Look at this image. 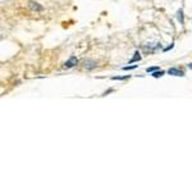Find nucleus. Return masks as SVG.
<instances>
[{
    "instance_id": "nucleus-7",
    "label": "nucleus",
    "mask_w": 192,
    "mask_h": 192,
    "mask_svg": "<svg viewBox=\"0 0 192 192\" xmlns=\"http://www.w3.org/2000/svg\"><path fill=\"white\" fill-rule=\"evenodd\" d=\"M163 76H164L163 71H155L152 73V77H155V78H159V77H163Z\"/></svg>"
},
{
    "instance_id": "nucleus-2",
    "label": "nucleus",
    "mask_w": 192,
    "mask_h": 192,
    "mask_svg": "<svg viewBox=\"0 0 192 192\" xmlns=\"http://www.w3.org/2000/svg\"><path fill=\"white\" fill-rule=\"evenodd\" d=\"M78 63V60H77V58L76 57H71L68 59L67 62L64 63V68H72V67H74V65Z\"/></svg>"
},
{
    "instance_id": "nucleus-1",
    "label": "nucleus",
    "mask_w": 192,
    "mask_h": 192,
    "mask_svg": "<svg viewBox=\"0 0 192 192\" xmlns=\"http://www.w3.org/2000/svg\"><path fill=\"white\" fill-rule=\"evenodd\" d=\"M96 65H97V63L95 60H92V59H85V60L82 62V67L85 69H89V71L96 68Z\"/></svg>"
},
{
    "instance_id": "nucleus-8",
    "label": "nucleus",
    "mask_w": 192,
    "mask_h": 192,
    "mask_svg": "<svg viewBox=\"0 0 192 192\" xmlns=\"http://www.w3.org/2000/svg\"><path fill=\"white\" fill-rule=\"evenodd\" d=\"M135 68H137V64H135V65H127V67H123L124 71H131V69H135Z\"/></svg>"
},
{
    "instance_id": "nucleus-3",
    "label": "nucleus",
    "mask_w": 192,
    "mask_h": 192,
    "mask_svg": "<svg viewBox=\"0 0 192 192\" xmlns=\"http://www.w3.org/2000/svg\"><path fill=\"white\" fill-rule=\"evenodd\" d=\"M168 74H172V76H179V77H183L184 76V73L181 71V69H178V68H169L168 69Z\"/></svg>"
},
{
    "instance_id": "nucleus-5",
    "label": "nucleus",
    "mask_w": 192,
    "mask_h": 192,
    "mask_svg": "<svg viewBox=\"0 0 192 192\" xmlns=\"http://www.w3.org/2000/svg\"><path fill=\"white\" fill-rule=\"evenodd\" d=\"M140 60H141V55H140L138 51H136L135 55H133V58L130 60V64H131V63H135V62H140Z\"/></svg>"
},
{
    "instance_id": "nucleus-12",
    "label": "nucleus",
    "mask_w": 192,
    "mask_h": 192,
    "mask_svg": "<svg viewBox=\"0 0 192 192\" xmlns=\"http://www.w3.org/2000/svg\"><path fill=\"white\" fill-rule=\"evenodd\" d=\"M187 67H188V69H192V63H190V64H187Z\"/></svg>"
},
{
    "instance_id": "nucleus-9",
    "label": "nucleus",
    "mask_w": 192,
    "mask_h": 192,
    "mask_svg": "<svg viewBox=\"0 0 192 192\" xmlns=\"http://www.w3.org/2000/svg\"><path fill=\"white\" fill-rule=\"evenodd\" d=\"M159 67H150V68H146V72L150 73V72H155V71H158Z\"/></svg>"
},
{
    "instance_id": "nucleus-11",
    "label": "nucleus",
    "mask_w": 192,
    "mask_h": 192,
    "mask_svg": "<svg viewBox=\"0 0 192 192\" xmlns=\"http://www.w3.org/2000/svg\"><path fill=\"white\" fill-rule=\"evenodd\" d=\"M173 46H174V45L172 44V45H170V46H169V47H165V49H164V51H168V50H170V49H172Z\"/></svg>"
},
{
    "instance_id": "nucleus-6",
    "label": "nucleus",
    "mask_w": 192,
    "mask_h": 192,
    "mask_svg": "<svg viewBox=\"0 0 192 192\" xmlns=\"http://www.w3.org/2000/svg\"><path fill=\"white\" fill-rule=\"evenodd\" d=\"M177 18H178V21H179V23H183V12H182V9H179V10H178Z\"/></svg>"
},
{
    "instance_id": "nucleus-4",
    "label": "nucleus",
    "mask_w": 192,
    "mask_h": 192,
    "mask_svg": "<svg viewBox=\"0 0 192 192\" xmlns=\"http://www.w3.org/2000/svg\"><path fill=\"white\" fill-rule=\"evenodd\" d=\"M28 5H30V8L32 9V10H37V12H41V10L44 9L43 6L38 4V3H36V1H30V3H28Z\"/></svg>"
},
{
    "instance_id": "nucleus-10",
    "label": "nucleus",
    "mask_w": 192,
    "mask_h": 192,
    "mask_svg": "<svg viewBox=\"0 0 192 192\" xmlns=\"http://www.w3.org/2000/svg\"><path fill=\"white\" fill-rule=\"evenodd\" d=\"M128 77H130V76H124V77H118V76H114L113 77V79H125V78H128Z\"/></svg>"
}]
</instances>
